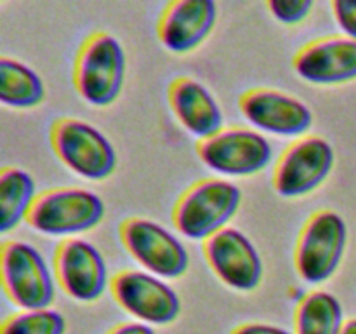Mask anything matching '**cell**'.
<instances>
[{"mask_svg": "<svg viewBox=\"0 0 356 334\" xmlns=\"http://www.w3.org/2000/svg\"><path fill=\"white\" fill-rule=\"evenodd\" d=\"M332 13L346 37L356 40V0H336L332 2Z\"/></svg>", "mask_w": 356, "mask_h": 334, "instance_id": "cell-22", "label": "cell"}, {"mask_svg": "<svg viewBox=\"0 0 356 334\" xmlns=\"http://www.w3.org/2000/svg\"><path fill=\"white\" fill-rule=\"evenodd\" d=\"M51 143L59 160L86 180H106L117 167V153L110 139L80 118L56 120L51 129Z\"/></svg>", "mask_w": 356, "mask_h": 334, "instance_id": "cell-5", "label": "cell"}, {"mask_svg": "<svg viewBox=\"0 0 356 334\" xmlns=\"http://www.w3.org/2000/svg\"><path fill=\"white\" fill-rule=\"evenodd\" d=\"M242 202V191L225 180H202L179 197L172 212L177 232L191 240H207L226 228Z\"/></svg>", "mask_w": 356, "mask_h": 334, "instance_id": "cell-2", "label": "cell"}, {"mask_svg": "<svg viewBox=\"0 0 356 334\" xmlns=\"http://www.w3.org/2000/svg\"><path fill=\"white\" fill-rule=\"evenodd\" d=\"M341 334H356V319L344 324V329Z\"/></svg>", "mask_w": 356, "mask_h": 334, "instance_id": "cell-25", "label": "cell"}, {"mask_svg": "<svg viewBox=\"0 0 356 334\" xmlns=\"http://www.w3.org/2000/svg\"><path fill=\"white\" fill-rule=\"evenodd\" d=\"M169 103L181 125L200 141L225 129L222 110L214 94L191 77H177L170 82Z\"/></svg>", "mask_w": 356, "mask_h": 334, "instance_id": "cell-16", "label": "cell"}, {"mask_svg": "<svg viewBox=\"0 0 356 334\" xmlns=\"http://www.w3.org/2000/svg\"><path fill=\"white\" fill-rule=\"evenodd\" d=\"M104 202L83 188H54L40 193L28 214V225L38 233L66 237L87 232L104 218Z\"/></svg>", "mask_w": 356, "mask_h": 334, "instance_id": "cell-3", "label": "cell"}, {"mask_svg": "<svg viewBox=\"0 0 356 334\" xmlns=\"http://www.w3.org/2000/svg\"><path fill=\"white\" fill-rule=\"evenodd\" d=\"M218 21V6L212 0H176L163 9L156 33L170 52L186 54L212 33Z\"/></svg>", "mask_w": 356, "mask_h": 334, "instance_id": "cell-14", "label": "cell"}, {"mask_svg": "<svg viewBox=\"0 0 356 334\" xmlns=\"http://www.w3.org/2000/svg\"><path fill=\"white\" fill-rule=\"evenodd\" d=\"M332 166V145L320 136H305L278 159L273 173L275 191L285 198L312 193L329 177Z\"/></svg>", "mask_w": 356, "mask_h": 334, "instance_id": "cell-9", "label": "cell"}, {"mask_svg": "<svg viewBox=\"0 0 356 334\" xmlns=\"http://www.w3.org/2000/svg\"><path fill=\"white\" fill-rule=\"evenodd\" d=\"M266 7L275 19L285 24H298L309 16L313 0H270Z\"/></svg>", "mask_w": 356, "mask_h": 334, "instance_id": "cell-21", "label": "cell"}, {"mask_svg": "<svg viewBox=\"0 0 356 334\" xmlns=\"http://www.w3.org/2000/svg\"><path fill=\"white\" fill-rule=\"evenodd\" d=\"M118 305L145 324L165 326L181 312L179 296L167 282L149 271L124 270L111 278Z\"/></svg>", "mask_w": 356, "mask_h": 334, "instance_id": "cell-10", "label": "cell"}, {"mask_svg": "<svg viewBox=\"0 0 356 334\" xmlns=\"http://www.w3.org/2000/svg\"><path fill=\"white\" fill-rule=\"evenodd\" d=\"M202 162L225 176H252L270 164L273 148L263 134L243 127H228L197 145Z\"/></svg>", "mask_w": 356, "mask_h": 334, "instance_id": "cell-8", "label": "cell"}, {"mask_svg": "<svg viewBox=\"0 0 356 334\" xmlns=\"http://www.w3.org/2000/svg\"><path fill=\"white\" fill-rule=\"evenodd\" d=\"M110 334H155V331L143 322H127L117 326Z\"/></svg>", "mask_w": 356, "mask_h": 334, "instance_id": "cell-24", "label": "cell"}, {"mask_svg": "<svg viewBox=\"0 0 356 334\" xmlns=\"http://www.w3.org/2000/svg\"><path fill=\"white\" fill-rule=\"evenodd\" d=\"M37 197L30 173L21 167H3L0 173V232H10L28 219Z\"/></svg>", "mask_w": 356, "mask_h": 334, "instance_id": "cell-17", "label": "cell"}, {"mask_svg": "<svg viewBox=\"0 0 356 334\" xmlns=\"http://www.w3.org/2000/svg\"><path fill=\"white\" fill-rule=\"evenodd\" d=\"M346 223L330 209L313 212L299 233L294 263L308 284L329 280L339 268L346 247Z\"/></svg>", "mask_w": 356, "mask_h": 334, "instance_id": "cell-4", "label": "cell"}, {"mask_svg": "<svg viewBox=\"0 0 356 334\" xmlns=\"http://www.w3.org/2000/svg\"><path fill=\"white\" fill-rule=\"evenodd\" d=\"M204 254L216 275L236 291H254L263 278V260L256 246L240 230L228 228L209 237Z\"/></svg>", "mask_w": 356, "mask_h": 334, "instance_id": "cell-11", "label": "cell"}, {"mask_svg": "<svg viewBox=\"0 0 356 334\" xmlns=\"http://www.w3.org/2000/svg\"><path fill=\"white\" fill-rule=\"evenodd\" d=\"M66 319L58 310H28L7 319L0 334H65Z\"/></svg>", "mask_w": 356, "mask_h": 334, "instance_id": "cell-20", "label": "cell"}, {"mask_svg": "<svg viewBox=\"0 0 356 334\" xmlns=\"http://www.w3.org/2000/svg\"><path fill=\"white\" fill-rule=\"evenodd\" d=\"M125 79V52L120 42L106 31H96L83 40L73 68V84L83 101L108 106L120 96Z\"/></svg>", "mask_w": 356, "mask_h": 334, "instance_id": "cell-1", "label": "cell"}, {"mask_svg": "<svg viewBox=\"0 0 356 334\" xmlns=\"http://www.w3.org/2000/svg\"><path fill=\"white\" fill-rule=\"evenodd\" d=\"M45 100V86L37 72L13 58H0V101L10 108H33Z\"/></svg>", "mask_w": 356, "mask_h": 334, "instance_id": "cell-18", "label": "cell"}, {"mask_svg": "<svg viewBox=\"0 0 356 334\" xmlns=\"http://www.w3.org/2000/svg\"><path fill=\"white\" fill-rule=\"evenodd\" d=\"M56 277L70 298L96 301L108 285V268L96 246L83 239L70 237L59 244L54 256Z\"/></svg>", "mask_w": 356, "mask_h": 334, "instance_id": "cell-12", "label": "cell"}, {"mask_svg": "<svg viewBox=\"0 0 356 334\" xmlns=\"http://www.w3.org/2000/svg\"><path fill=\"white\" fill-rule=\"evenodd\" d=\"M232 334H292L291 331L284 329V327L271 326V324H261V322H250L238 326Z\"/></svg>", "mask_w": 356, "mask_h": 334, "instance_id": "cell-23", "label": "cell"}, {"mask_svg": "<svg viewBox=\"0 0 356 334\" xmlns=\"http://www.w3.org/2000/svg\"><path fill=\"white\" fill-rule=\"evenodd\" d=\"M3 291L14 305L28 310L49 308L54 301V278L42 254L31 244L7 240L0 253Z\"/></svg>", "mask_w": 356, "mask_h": 334, "instance_id": "cell-6", "label": "cell"}, {"mask_svg": "<svg viewBox=\"0 0 356 334\" xmlns=\"http://www.w3.org/2000/svg\"><path fill=\"white\" fill-rule=\"evenodd\" d=\"M294 70L302 80L318 86L356 79V40L325 37L309 42L294 56Z\"/></svg>", "mask_w": 356, "mask_h": 334, "instance_id": "cell-15", "label": "cell"}, {"mask_svg": "<svg viewBox=\"0 0 356 334\" xmlns=\"http://www.w3.org/2000/svg\"><path fill=\"white\" fill-rule=\"evenodd\" d=\"M240 111L261 131L302 136L312 129L313 113L301 100L275 89H250L240 96Z\"/></svg>", "mask_w": 356, "mask_h": 334, "instance_id": "cell-13", "label": "cell"}, {"mask_svg": "<svg viewBox=\"0 0 356 334\" xmlns=\"http://www.w3.org/2000/svg\"><path fill=\"white\" fill-rule=\"evenodd\" d=\"M344 329L343 306L327 291L302 296L296 308V334H341Z\"/></svg>", "mask_w": 356, "mask_h": 334, "instance_id": "cell-19", "label": "cell"}, {"mask_svg": "<svg viewBox=\"0 0 356 334\" xmlns=\"http://www.w3.org/2000/svg\"><path fill=\"white\" fill-rule=\"evenodd\" d=\"M125 249L149 273L160 278H177L186 273L190 256L184 244L160 223L146 218H129L120 225Z\"/></svg>", "mask_w": 356, "mask_h": 334, "instance_id": "cell-7", "label": "cell"}]
</instances>
